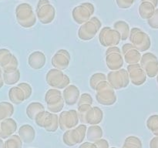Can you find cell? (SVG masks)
<instances>
[{"label":"cell","mask_w":158,"mask_h":148,"mask_svg":"<svg viewBox=\"0 0 158 148\" xmlns=\"http://www.w3.org/2000/svg\"><path fill=\"white\" fill-rule=\"evenodd\" d=\"M15 17L20 26L26 29L32 27L36 23V15L31 5L29 3H21L15 9Z\"/></svg>","instance_id":"obj_1"},{"label":"cell","mask_w":158,"mask_h":148,"mask_svg":"<svg viewBox=\"0 0 158 148\" xmlns=\"http://www.w3.org/2000/svg\"><path fill=\"white\" fill-rule=\"evenodd\" d=\"M96 99L99 103L104 106H112L117 102L115 89L106 80L101 81L96 86Z\"/></svg>","instance_id":"obj_2"},{"label":"cell","mask_w":158,"mask_h":148,"mask_svg":"<svg viewBox=\"0 0 158 148\" xmlns=\"http://www.w3.org/2000/svg\"><path fill=\"white\" fill-rule=\"evenodd\" d=\"M129 39L132 46L140 52L148 50L151 46V40L149 35L140 28L134 27L131 29Z\"/></svg>","instance_id":"obj_3"},{"label":"cell","mask_w":158,"mask_h":148,"mask_svg":"<svg viewBox=\"0 0 158 148\" xmlns=\"http://www.w3.org/2000/svg\"><path fill=\"white\" fill-rule=\"evenodd\" d=\"M101 26V22L97 17H91L87 22L80 26L78 30V37L83 41L93 39L97 32L100 31Z\"/></svg>","instance_id":"obj_4"},{"label":"cell","mask_w":158,"mask_h":148,"mask_svg":"<svg viewBox=\"0 0 158 148\" xmlns=\"http://www.w3.org/2000/svg\"><path fill=\"white\" fill-rule=\"evenodd\" d=\"M36 18L43 24H49L56 17V9L49 0H39L35 9Z\"/></svg>","instance_id":"obj_5"},{"label":"cell","mask_w":158,"mask_h":148,"mask_svg":"<svg viewBox=\"0 0 158 148\" xmlns=\"http://www.w3.org/2000/svg\"><path fill=\"white\" fill-rule=\"evenodd\" d=\"M45 101L47 104L48 111L52 113L60 112L64 107L65 102L60 89H49L45 95Z\"/></svg>","instance_id":"obj_6"},{"label":"cell","mask_w":158,"mask_h":148,"mask_svg":"<svg viewBox=\"0 0 158 148\" xmlns=\"http://www.w3.org/2000/svg\"><path fill=\"white\" fill-rule=\"evenodd\" d=\"M34 120L40 127L48 132H56L59 127V117L49 111H42L35 116Z\"/></svg>","instance_id":"obj_7"},{"label":"cell","mask_w":158,"mask_h":148,"mask_svg":"<svg viewBox=\"0 0 158 148\" xmlns=\"http://www.w3.org/2000/svg\"><path fill=\"white\" fill-rule=\"evenodd\" d=\"M46 81L49 86L58 89H65L70 83V80L66 74L55 68L48 71L46 76Z\"/></svg>","instance_id":"obj_8"},{"label":"cell","mask_w":158,"mask_h":148,"mask_svg":"<svg viewBox=\"0 0 158 148\" xmlns=\"http://www.w3.org/2000/svg\"><path fill=\"white\" fill-rule=\"evenodd\" d=\"M106 81L114 89H120L127 87L131 82L127 70L123 68L118 70L110 72L106 76Z\"/></svg>","instance_id":"obj_9"},{"label":"cell","mask_w":158,"mask_h":148,"mask_svg":"<svg viewBox=\"0 0 158 148\" xmlns=\"http://www.w3.org/2000/svg\"><path fill=\"white\" fill-rule=\"evenodd\" d=\"M86 124H80L76 128L68 130L64 133L63 137V142L69 146H75L77 143H80L83 141L86 134Z\"/></svg>","instance_id":"obj_10"},{"label":"cell","mask_w":158,"mask_h":148,"mask_svg":"<svg viewBox=\"0 0 158 148\" xmlns=\"http://www.w3.org/2000/svg\"><path fill=\"white\" fill-rule=\"evenodd\" d=\"M94 10V6L92 3H81L73 9L72 17L77 24L82 25L92 17Z\"/></svg>","instance_id":"obj_11"},{"label":"cell","mask_w":158,"mask_h":148,"mask_svg":"<svg viewBox=\"0 0 158 148\" xmlns=\"http://www.w3.org/2000/svg\"><path fill=\"white\" fill-rule=\"evenodd\" d=\"M124 63L121 49L117 46L108 47L106 51V64L110 70L121 69Z\"/></svg>","instance_id":"obj_12"},{"label":"cell","mask_w":158,"mask_h":148,"mask_svg":"<svg viewBox=\"0 0 158 148\" xmlns=\"http://www.w3.org/2000/svg\"><path fill=\"white\" fill-rule=\"evenodd\" d=\"M140 65L150 78H154L158 73V59L152 52H146L141 56Z\"/></svg>","instance_id":"obj_13"},{"label":"cell","mask_w":158,"mask_h":148,"mask_svg":"<svg viewBox=\"0 0 158 148\" xmlns=\"http://www.w3.org/2000/svg\"><path fill=\"white\" fill-rule=\"evenodd\" d=\"M121 40L120 33L110 27H103L99 33V41L104 47L117 46Z\"/></svg>","instance_id":"obj_14"},{"label":"cell","mask_w":158,"mask_h":148,"mask_svg":"<svg viewBox=\"0 0 158 148\" xmlns=\"http://www.w3.org/2000/svg\"><path fill=\"white\" fill-rule=\"evenodd\" d=\"M19 62L16 57L7 49H0V68L2 72H9L18 69Z\"/></svg>","instance_id":"obj_15"},{"label":"cell","mask_w":158,"mask_h":148,"mask_svg":"<svg viewBox=\"0 0 158 148\" xmlns=\"http://www.w3.org/2000/svg\"><path fill=\"white\" fill-rule=\"evenodd\" d=\"M78 123V113L76 109L63 111L59 117V126L63 131L74 128Z\"/></svg>","instance_id":"obj_16"},{"label":"cell","mask_w":158,"mask_h":148,"mask_svg":"<svg viewBox=\"0 0 158 148\" xmlns=\"http://www.w3.org/2000/svg\"><path fill=\"white\" fill-rule=\"evenodd\" d=\"M127 70L129 74L130 81L134 86H141L146 82L147 75L140 66V63L128 65Z\"/></svg>","instance_id":"obj_17"},{"label":"cell","mask_w":158,"mask_h":148,"mask_svg":"<svg viewBox=\"0 0 158 148\" xmlns=\"http://www.w3.org/2000/svg\"><path fill=\"white\" fill-rule=\"evenodd\" d=\"M70 54L66 49H60L52 57L51 63L55 69L60 70L66 69L70 63Z\"/></svg>","instance_id":"obj_18"},{"label":"cell","mask_w":158,"mask_h":148,"mask_svg":"<svg viewBox=\"0 0 158 148\" xmlns=\"http://www.w3.org/2000/svg\"><path fill=\"white\" fill-rule=\"evenodd\" d=\"M121 52L123 57V60L128 65L140 63V58H141L140 52L137 50L131 43H126L123 45L122 46Z\"/></svg>","instance_id":"obj_19"},{"label":"cell","mask_w":158,"mask_h":148,"mask_svg":"<svg viewBox=\"0 0 158 148\" xmlns=\"http://www.w3.org/2000/svg\"><path fill=\"white\" fill-rule=\"evenodd\" d=\"M63 94L65 103L69 106H73L77 103L80 96V89L75 85H69L64 89Z\"/></svg>","instance_id":"obj_20"},{"label":"cell","mask_w":158,"mask_h":148,"mask_svg":"<svg viewBox=\"0 0 158 148\" xmlns=\"http://www.w3.org/2000/svg\"><path fill=\"white\" fill-rule=\"evenodd\" d=\"M17 130V123L13 119L7 118L0 123V138L6 139Z\"/></svg>","instance_id":"obj_21"},{"label":"cell","mask_w":158,"mask_h":148,"mask_svg":"<svg viewBox=\"0 0 158 148\" xmlns=\"http://www.w3.org/2000/svg\"><path fill=\"white\" fill-rule=\"evenodd\" d=\"M46 56L40 51H35L28 57V64L32 69L35 70L42 69L46 64Z\"/></svg>","instance_id":"obj_22"},{"label":"cell","mask_w":158,"mask_h":148,"mask_svg":"<svg viewBox=\"0 0 158 148\" xmlns=\"http://www.w3.org/2000/svg\"><path fill=\"white\" fill-rule=\"evenodd\" d=\"M19 137L23 143H31L35 137V131L34 128L29 124H24L19 129Z\"/></svg>","instance_id":"obj_23"},{"label":"cell","mask_w":158,"mask_h":148,"mask_svg":"<svg viewBox=\"0 0 158 148\" xmlns=\"http://www.w3.org/2000/svg\"><path fill=\"white\" fill-rule=\"evenodd\" d=\"M103 112L98 106H92L86 117V124L98 125L103 120Z\"/></svg>","instance_id":"obj_24"},{"label":"cell","mask_w":158,"mask_h":148,"mask_svg":"<svg viewBox=\"0 0 158 148\" xmlns=\"http://www.w3.org/2000/svg\"><path fill=\"white\" fill-rule=\"evenodd\" d=\"M9 98L11 103L15 105H19L26 100V94L19 86H13L9 91Z\"/></svg>","instance_id":"obj_25"},{"label":"cell","mask_w":158,"mask_h":148,"mask_svg":"<svg viewBox=\"0 0 158 148\" xmlns=\"http://www.w3.org/2000/svg\"><path fill=\"white\" fill-rule=\"evenodd\" d=\"M156 8L148 2H141L139 6V15L143 19H149L154 15Z\"/></svg>","instance_id":"obj_26"},{"label":"cell","mask_w":158,"mask_h":148,"mask_svg":"<svg viewBox=\"0 0 158 148\" xmlns=\"http://www.w3.org/2000/svg\"><path fill=\"white\" fill-rule=\"evenodd\" d=\"M103 130L98 125H91L86 130V138L89 142L94 143L97 140H100L103 137Z\"/></svg>","instance_id":"obj_27"},{"label":"cell","mask_w":158,"mask_h":148,"mask_svg":"<svg viewBox=\"0 0 158 148\" xmlns=\"http://www.w3.org/2000/svg\"><path fill=\"white\" fill-rule=\"evenodd\" d=\"M114 29L120 33V37H121V40H123V41L127 40L129 38L131 29H130V26L128 25V23H126L125 21L120 20V21L116 22L114 24Z\"/></svg>","instance_id":"obj_28"},{"label":"cell","mask_w":158,"mask_h":148,"mask_svg":"<svg viewBox=\"0 0 158 148\" xmlns=\"http://www.w3.org/2000/svg\"><path fill=\"white\" fill-rule=\"evenodd\" d=\"M45 110V107L40 102H32V103H29L28 106L26 107V115L28 116L29 119L31 120H34L35 116L39 113L42 112V111Z\"/></svg>","instance_id":"obj_29"},{"label":"cell","mask_w":158,"mask_h":148,"mask_svg":"<svg viewBox=\"0 0 158 148\" xmlns=\"http://www.w3.org/2000/svg\"><path fill=\"white\" fill-rule=\"evenodd\" d=\"M14 113V106L9 102L0 103V121L10 118Z\"/></svg>","instance_id":"obj_30"},{"label":"cell","mask_w":158,"mask_h":148,"mask_svg":"<svg viewBox=\"0 0 158 148\" xmlns=\"http://www.w3.org/2000/svg\"><path fill=\"white\" fill-rule=\"evenodd\" d=\"M2 77L4 83L9 86L15 85L20 80V72L19 69L16 70L9 72H2Z\"/></svg>","instance_id":"obj_31"},{"label":"cell","mask_w":158,"mask_h":148,"mask_svg":"<svg viewBox=\"0 0 158 148\" xmlns=\"http://www.w3.org/2000/svg\"><path fill=\"white\" fill-rule=\"evenodd\" d=\"M122 148H142V142L135 136H130L125 140Z\"/></svg>","instance_id":"obj_32"},{"label":"cell","mask_w":158,"mask_h":148,"mask_svg":"<svg viewBox=\"0 0 158 148\" xmlns=\"http://www.w3.org/2000/svg\"><path fill=\"white\" fill-rule=\"evenodd\" d=\"M22 146L23 141L19 135H12L5 142L3 148H22Z\"/></svg>","instance_id":"obj_33"},{"label":"cell","mask_w":158,"mask_h":148,"mask_svg":"<svg viewBox=\"0 0 158 148\" xmlns=\"http://www.w3.org/2000/svg\"><path fill=\"white\" fill-rule=\"evenodd\" d=\"M147 126L155 137H158V115L154 114L148 117L147 120Z\"/></svg>","instance_id":"obj_34"},{"label":"cell","mask_w":158,"mask_h":148,"mask_svg":"<svg viewBox=\"0 0 158 148\" xmlns=\"http://www.w3.org/2000/svg\"><path fill=\"white\" fill-rule=\"evenodd\" d=\"M91 107H92V105L91 104H82L78 106L77 113H78L79 120H80L83 124H86V114H87L88 111L90 109Z\"/></svg>","instance_id":"obj_35"},{"label":"cell","mask_w":158,"mask_h":148,"mask_svg":"<svg viewBox=\"0 0 158 148\" xmlns=\"http://www.w3.org/2000/svg\"><path fill=\"white\" fill-rule=\"evenodd\" d=\"M106 80V76L104 73L102 72H96V73L93 74L92 76L89 79V86L93 89L95 90L96 86H97L100 82L104 81Z\"/></svg>","instance_id":"obj_36"},{"label":"cell","mask_w":158,"mask_h":148,"mask_svg":"<svg viewBox=\"0 0 158 148\" xmlns=\"http://www.w3.org/2000/svg\"><path fill=\"white\" fill-rule=\"evenodd\" d=\"M78 106L82 104H93V98L91 97L90 94L89 93H83L82 95L80 96V98H79L78 102Z\"/></svg>","instance_id":"obj_37"},{"label":"cell","mask_w":158,"mask_h":148,"mask_svg":"<svg viewBox=\"0 0 158 148\" xmlns=\"http://www.w3.org/2000/svg\"><path fill=\"white\" fill-rule=\"evenodd\" d=\"M148 23L150 27L154 29H158V9H155L154 15L151 18L148 19Z\"/></svg>","instance_id":"obj_38"},{"label":"cell","mask_w":158,"mask_h":148,"mask_svg":"<svg viewBox=\"0 0 158 148\" xmlns=\"http://www.w3.org/2000/svg\"><path fill=\"white\" fill-rule=\"evenodd\" d=\"M17 86H19V87H21L22 89H23V90L24 91L25 94H26V100H27V99H29V97L32 96V87H31V86L29 84V83H19Z\"/></svg>","instance_id":"obj_39"},{"label":"cell","mask_w":158,"mask_h":148,"mask_svg":"<svg viewBox=\"0 0 158 148\" xmlns=\"http://www.w3.org/2000/svg\"><path fill=\"white\" fill-rule=\"evenodd\" d=\"M135 0H116L117 6L120 9H129L134 4Z\"/></svg>","instance_id":"obj_40"},{"label":"cell","mask_w":158,"mask_h":148,"mask_svg":"<svg viewBox=\"0 0 158 148\" xmlns=\"http://www.w3.org/2000/svg\"><path fill=\"white\" fill-rule=\"evenodd\" d=\"M94 143L97 145V148H109V143L105 139H100L94 142Z\"/></svg>","instance_id":"obj_41"},{"label":"cell","mask_w":158,"mask_h":148,"mask_svg":"<svg viewBox=\"0 0 158 148\" xmlns=\"http://www.w3.org/2000/svg\"><path fill=\"white\" fill-rule=\"evenodd\" d=\"M79 148H97V145L92 142H85V143H82Z\"/></svg>","instance_id":"obj_42"},{"label":"cell","mask_w":158,"mask_h":148,"mask_svg":"<svg viewBox=\"0 0 158 148\" xmlns=\"http://www.w3.org/2000/svg\"><path fill=\"white\" fill-rule=\"evenodd\" d=\"M150 148H158V137H154L150 142Z\"/></svg>","instance_id":"obj_43"},{"label":"cell","mask_w":158,"mask_h":148,"mask_svg":"<svg viewBox=\"0 0 158 148\" xmlns=\"http://www.w3.org/2000/svg\"><path fill=\"white\" fill-rule=\"evenodd\" d=\"M141 2H151V4L154 5V6L155 8L158 6V0H141Z\"/></svg>","instance_id":"obj_44"},{"label":"cell","mask_w":158,"mask_h":148,"mask_svg":"<svg viewBox=\"0 0 158 148\" xmlns=\"http://www.w3.org/2000/svg\"><path fill=\"white\" fill-rule=\"evenodd\" d=\"M3 85H4V81H3L2 72H0V89L2 87Z\"/></svg>","instance_id":"obj_45"},{"label":"cell","mask_w":158,"mask_h":148,"mask_svg":"<svg viewBox=\"0 0 158 148\" xmlns=\"http://www.w3.org/2000/svg\"><path fill=\"white\" fill-rule=\"evenodd\" d=\"M3 146H4V143H3L2 138H0V148H3Z\"/></svg>","instance_id":"obj_46"},{"label":"cell","mask_w":158,"mask_h":148,"mask_svg":"<svg viewBox=\"0 0 158 148\" xmlns=\"http://www.w3.org/2000/svg\"><path fill=\"white\" fill-rule=\"evenodd\" d=\"M156 76H157V84H158V73H157V75Z\"/></svg>","instance_id":"obj_47"},{"label":"cell","mask_w":158,"mask_h":148,"mask_svg":"<svg viewBox=\"0 0 158 148\" xmlns=\"http://www.w3.org/2000/svg\"><path fill=\"white\" fill-rule=\"evenodd\" d=\"M111 148H117V147H111Z\"/></svg>","instance_id":"obj_48"},{"label":"cell","mask_w":158,"mask_h":148,"mask_svg":"<svg viewBox=\"0 0 158 148\" xmlns=\"http://www.w3.org/2000/svg\"><path fill=\"white\" fill-rule=\"evenodd\" d=\"M0 1H1V0H0Z\"/></svg>","instance_id":"obj_49"},{"label":"cell","mask_w":158,"mask_h":148,"mask_svg":"<svg viewBox=\"0 0 158 148\" xmlns=\"http://www.w3.org/2000/svg\"><path fill=\"white\" fill-rule=\"evenodd\" d=\"M135 1H136V0H135Z\"/></svg>","instance_id":"obj_50"}]
</instances>
